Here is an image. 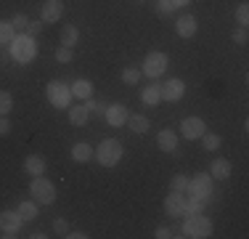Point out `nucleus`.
Returning <instances> with one entry per match:
<instances>
[{
  "mask_svg": "<svg viewBox=\"0 0 249 239\" xmlns=\"http://www.w3.org/2000/svg\"><path fill=\"white\" fill-rule=\"evenodd\" d=\"M93 152H96V159L104 167H114V165H120V159H122V143L117 141V139H104L98 143L96 149H93Z\"/></svg>",
  "mask_w": 249,
  "mask_h": 239,
  "instance_id": "1",
  "label": "nucleus"
},
{
  "mask_svg": "<svg viewBox=\"0 0 249 239\" xmlns=\"http://www.w3.org/2000/svg\"><path fill=\"white\" fill-rule=\"evenodd\" d=\"M11 56H14V61L19 64H29L35 56H37V43H35V38H29V35H16L14 43H11Z\"/></svg>",
  "mask_w": 249,
  "mask_h": 239,
  "instance_id": "2",
  "label": "nucleus"
},
{
  "mask_svg": "<svg viewBox=\"0 0 249 239\" xmlns=\"http://www.w3.org/2000/svg\"><path fill=\"white\" fill-rule=\"evenodd\" d=\"M29 194H32V199L37 202V205H53V202H56V186H53L45 176H32Z\"/></svg>",
  "mask_w": 249,
  "mask_h": 239,
  "instance_id": "3",
  "label": "nucleus"
},
{
  "mask_svg": "<svg viewBox=\"0 0 249 239\" xmlns=\"http://www.w3.org/2000/svg\"><path fill=\"white\" fill-rule=\"evenodd\" d=\"M212 234V220L201 213H191L183 223V237H191V239H204Z\"/></svg>",
  "mask_w": 249,
  "mask_h": 239,
  "instance_id": "4",
  "label": "nucleus"
},
{
  "mask_svg": "<svg viewBox=\"0 0 249 239\" xmlns=\"http://www.w3.org/2000/svg\"><path fill=\"white\" fill-rule=\"evenodd\" d=\"M167 64H170V59H167V53H164V51H149V53H146V59H143V72H141V75L162 77L164 72H167Z\"/></svg>",
  "mask_w": 249,
  "mask_h": 239,
  "instance_id": "5",
  "label": "nucleus"
},
{
  "mask_svg": "<svg viewBox=\"0 0 249 239\" xmlns=\"http://www.w3.org/2000/svg\"><path fill=\"white\" fill-rule=\"evenodd\" d=\"M45 96H48V101L56 109H67L69 101H72V91H69L61 80H51L48 88H45Z\"/></svg>",
  "mask_w": 249,
  "mask_h": 239,
  "instance_id": "6",
  "label": "nucleus"
},
{
  "mask_svg": "<svg viewBox=\"0 0 249 239\" xmlns=\"http://www.w3.org/2000/svg\"><path fill=\"white\" fill-rule=\"evenodd\" d=\"M188 191H191V197H199V199H212V176L210 173H196L194 178H188Z\"/></svg>",
  "mask_w": 249,
  "mask_h": 239,
  "instance_id": "7",
  "label": "nucleus"
},
{
  "mask_svg": "<svg viewBox=\"0 0 249 239\" xmlns=\"http://www.w3.org/2000/svg\"><path fill=\"white\" fill-rule=\"evenodd\" d=\"M21 223H24V220L16 215V210H0V237L3 239H14L19 234Z\"/></svg>",
  "mask_w": 249,
  "mask_h": 239,
  "instance_id": "8",
  "label": "nucleus"
},
{
  "mask_svg": "<svg viewBox=\"0 0 249 239\" xmlns=\"http://www.w3.org/2000/svg\"><path fill=\"white\" fill-rule=\"evenodd\" d=\"M159 93H162L164 101H180L186 96V82L178 80V77H170L164 85H159Z\"/></svg>",
  "mask_w": 249,
  "mask_h": 239,
  "instance_id": "9",
  "label": "nucleus"
},
{
  "mask_svg": "<svg viewBox=\"0 0 249 239\" xmlns=\"http://www.w3.org/2000/svg\"><path fill=\"white\" fill-rule=\"evenodd\" d=\"M204 130H207V125H204V120H201V117H186L180 122V133H183V139H188V141L201 139Z\"/></svg>",
  "mask_w": 249,
  "mask_h": 239,
  "instance_id": "10",
  "label": "nucleus"
},
{
  "mask_svg": "<svg viewBox=\"0 0 249 239\" xmlns=\"http://www.w3.org/2000/svg\"><path fill=\"white\" fill-rule=\"evenodd\" d=\"M64 16V0H45L43 8H40V19L45 24H56Z\"/></svg>",
  "mask_w": 249,
  "mask_h": 239,
  "instance_id": "11",
  "label": "nucleus"
},
{
  "mask_svg": "<svg viewBox=\"0 0 249 239\" xmlns=\"http://www.w3.org/2000/svg\"><path fill=\"white\" fill-rule=\"evenodd\" d=\"M164 213H167L170 218H180V215H186V197H183V191L167 194V199H164Z\"/></svg>",
  "mask_w": 249,
  "mask_h": 239,
  "instance_id": "12",
  "label": "nucleus"
},
{
  "mask_svg": "<svg viewBox=\"0 0 249 239\" xmlns=\"http://www.w3.org/2000/svg\"><path fill=\"white\" fill-rule=\"evenodd\" d=\"M104 117H106V122H109V125L122 128V125H127V106H124V104H109Z\"/></svg>",
  "mask_w": 249,
  "mask_h": 239,
  "instance_id": "13",
  "label": "nucleus"
},
{
  "mask_svg": "<svg viewBox=\"0 0 249 239\" xmlns=\"http://www.w3.org/2000/svg\"><path fill=\"white\" fill-rule=\"evenodd\" d=\"M231 173H233V165H231L225 157L215 159V162H212V167H210L212 181H228V178H231Z\"/></svg>",
  "mask_w": 249,
  "mask_h": 239,
  "instance_id": "14",
  "label": "nucleus"
},
{
  "mask_svg": "<svg viewBox=\"0 0 249 239\" xmlns=\"http://www.w3.org/2000/svg\"><path fill=\"white\" fill-rule=\"evenodd\" d=\"M196 29H199V24H196V19H194V16H180V19L175 21V32L180 35V38H194V35H196Z\"/></svg>",
  "mask_w": 249,
  "mask_h": 239,
  "instance_id": "15",
  "label": "nucleus"
},
{
  "mask_svg": "<svg viewBox=\"0 0 249 239\" xmlns=\"http://www.w3.org/2000/svg\"><path fill=\"white\" fill-rule=\"evenodd\" d=\"M45 167H48V162H45V157H40V154H29L24 159V170L29 176H45Z\"/></svg>",
  "mask_w": 249,
  "mask_h": 239,
  "instance_id": "16",
  "label": "nucleus"
},
{
  "mask_svg": "<svg viewBox=\"0 0 249 239\" xmlns=\"http://www.w3.org/2000/svg\"><path fill=\"white\" fill-rule=\"evenodd\" d=\"M157 146L162 149V152H175L178 149V136L173 130H159L157 133Z\"/></svg>",
  "mask_w": 249,
  "mask_h": 239,
  "instance_id": "17",
  "label": "nucleus"
},
{
  "mask_svg": "<svg viewBox=\"0 0 249 239\" xmlns=\"http://www.w3.org/2000/svg\"><path fill=\"white\" fill-rule=\"evenodd\" d=\"M90 120V112H88V106L85 104H80V106H69V122L77 125V128H82V125Z\"/></svg>",
  "mask_w": 249,
  "mask_h": 239,
  "instance_id": "18",
  "label": "nucleus"
},
{
  "mask_svg": "<svg viewBox=\"0 0 249 239\" xmlns=\"http://www.w3.org/2000/svg\"><path fill=\"white\" fill-rule=\"evenodd\" d=\"M127 128L133 130V133H138V136H143V133H149V117L146 115H133V117H127Z\"/></svg>",
  "mask_w": 249,
  "mask_h": 239,
  "instance_id": "19",
  "label": "nucleus"
},
{
  "mask_svg": "<svg viewBox=\"0 0 249 239\" xmlns=\"http://www.w3.org/2000/svg\"><path fill=\"white\" fill-rule=\"evenodd\" d=\"M61 45H67V48H74L77 45V40H80V29L74 27V24H64V29H61Z\"/></svg>",
  "mask_w": 249,
  "mask_h": 239,
  "instance_id": "20",
  "label": "nucleus"
},
{
  "mask_svg": "<svg viewBox=\"0 0 249 239\" xmlns=\"http://www.w3.org/2000/svg\"><path fill=\"white\" fill-rule=\"evenodd\" d=\"M37 202L29 199V202H19V207H16V215H19L21 220H35L37 218Z\"/></svg>",
  "mask_w": 249,
  "mask_h": 239,
  "instance_id": "21",
  "label": "nucleus"
},
{
  "mask_svg": "<svg viewBox=\"0 0 249 239\" xmlns=\"http://www.w3.org/2000/svg\"><path fill=\"white\" fill-rule=\"evenodd\" d=\"M69 91H72L74 99L85 101V99H90V96H93V82H90V80H77L74 85L69 88Z\"/></svg>",
  "mask_w": 249,
  "mask_h": 239,
  "instance_id": "22",
  "label": "nucleus"
},
{
  "mask_svg": "<svg viewBox=\"0 0 249 239\" xmlns=\"http://www.w3.org/2000/svg\"><path fill=\"white\" fill-rule=\"evenodd\" d=\"M90 157H93V146H90V143L80 141V143H74V146H72V159H74V162H88Z\"/></svg>",
  "mask_w": 249,
  "mask_h": 239,
  "instance_id": "23",
  "label": "nucleus"
},
{
  "mask_svg": "<svg viewBox=\"0 0 249 239\" xmlns=\"http://www.w3.org/2000/svg\"><path fill=\"white\" fill-rule=\"evenodd\" d=\"M141 101H143L146 106H157L159 101H162V93H159V85H146L143 91H141Z\"/></svg>",
  "mask_w": 249,
  "mask_h": 239,
  "instance_id": "24",
  "label": "nucleus"
},
{
  "mask_svg": "<svg viewBox=\"0 0 249 239\" xmlns=\"http://www.w3.org/2000/svg\"><path fill=\"white\" fill-rule=\"evenodd\" d=\"M16 38V29L11 27V21H0V45H11Z\"/></svg>",
  "mask_w": 249,
  "mask_h": 239,
  "instance_id": "25",
  "label": "nucleus"
},
{
  "mask_svg": "<svg viewBox=\"0 0 249 239\" xmlns=\"http://www.w3.org/2000/svg\"><path fill=\"white\" fill-rule=\"evenodd\" d=\"M201 143H204L207 152H217V149H220V143H223V139H220L217 133H207V130H204V136H201Z\"/></svg>",
  "mask_w": 249,
  "mask_h": 239,
  "instance_id": "26",
  "label": "nucleus"
},
{
  "mask_svg": "<svg viewBox=\"0 0 249 239\" xmlns=\"http://www.w3.org/2000/svg\"><path fill=\"white\" fill-rule=\"evenodd\" d=\"M14 109V96L8 91H0V115H8Z\"/></svg>",
  "mask_w": 249,
  "mask_h": 239,
  "instance_id": "27",
  "label": "nucleus"
},
{
  "mask_svg": "<svg viewBox=\"0 0 249 239\" xmlns=\"http://www.w3.org/2000/svg\"><path fill=\"white\" fill-rule=\"evenodd\" d=\"M207 205V199H199V197H191V199H186V213H201Z\"/></svg>",
  "mask_w": 249,
  "mask_h": 239,
  "instance_id": "28",
  "label": "nucleus"
},
{
  "mask_svg": "<svg viewBox=\"0 0 249 239\" xmlns=\"http://www.w3.org/2000/svg\"><path fill=\"white\" fill-rule=\"evenodd\" d=\"M72 59H74V51H72V48L61 45V48L56 51V61H58V64H69Z\"/></svg>",
  "mask_w": 249,
  "mask_h": 239,
  "instance_id": "29",
  "label": "nucleus"
},
{
  "mask_svg": "<svg viewBox=\"0 0 249 239\" xmlns=\"http://www.w3.org/2000/svg\"><path fill=\"white\" fill-rule=\"evenodd\" d=\"M233 16H236V21H239V27H247V24H249V5L241 3L239 8H236Z\"/></svg>",
  "mask_w": 249,
  "mask_h": 239,
  "instance_id": "30",
  "label": "nucleus"
},
{
  "mask_svg": "<svg viewBox=\"0 0 249 239\" xmlns=\"http://www.w3.org/2000/svg\"><path fill=\"white\" fill-rule=\"evenodd\" d=\"M27 24H29L27 14H14V16H11V27H14V29H19V32H24V29H27Z\"/></svg>",
  "mask_w": 249,
  "mask_h": 239,
  "instance_id": "31",
  "label": "nucleus"
},
{
  "mask_svg": "<svg viewBox=\"0 0 249 239\" xmlns=\"http://www.w3.org/2000/svg\"><path fill=\"white\" fill-rule=\"evenodd\" d=\"M141 80V69H124L122 72V82H127V85H135V82Z\"/></svg>",
  "mask_w": 249,
  "mask_h": 239,
  "instance_id": "32",
  "label": "nucleus"
},
{
  "mask_svg": "<svg viewBox=\"0 0 249 239\" xmlns=\"http://www.w3.org/2000/svg\"><path fill=\"white\" fill-rule=\"evenodd\" d=\"M173 11H175L173 0H157V14L159 16H170Z\"/></svg>",
  "mask_w": 249,
  "mask_h": 239,
  "instance_id": "33",
  "label": "nucleus"
},
{
  "mask_svg": "<svg viewBox=\"0 0 249 239\" xmlns=\"http://www.w3.org/2000/svg\"><path fill=\"white\" fill-rule=\"evenodd\" d=\"M173 191H188V178L186 176H175L173 178Z\"/></svg>",
  "mask_w": 249,
  "mask_h": 239,
  "instance_id": "34",
  "label": "nucleus"
},
{
  "mask_svg": "<svg viewBox=\"0 0 249 239\" xmlns=\"http://www.w3.org/2000/svg\"><path fill=\"white\" fill-rule=\"evenodd\" d=\"M247 40H249V32H247V27H239L233 32V43H239V45H247Z\"/></svg>",
  "mask_w": 249,
  "mask_h": 239,
  "instance_id": "35",
  "label": "nucleus"
},
{
  "mask_svg": "<svg viewBox=\"0 0 249 239\" xmlns=\"http://www.w3.org/2000/svg\"><path fill=\"white\" fill-rule=\"evenodd\" d=\"M53 231H56V234H61V237H67V231H69L67 220H64V218H56V220H53Z\"/></svg>",
  "mask_w": 249,
  "mask_h": 239,
  "instance_id": "36",
  "label": "nucleus"
},
{
  "mask_svg": "<svg viewBox=\"0 0 249 239\" xmlns=\"http://www.w3.org/2000/svg\"><path fill=\"white\" fill-rule=\"evenodd\" d=\"M11 133V120L8 115H0V136H8Z\"/></svg>",
  "mask_w": 249,
  "mask_h": 239,
  "instance_id": "37",
  "label": "nucleus"
},
{
  "mask_svg": "<svg viewBox=\"0 0 249 239\" xmlns=\"http://www.w3.org/2000/svg\"><path fill=\"white\" fill-rule=\"evenodd\" d=\"M40 27H43V24H40V21H29V24H27V29H24V32L29 35V38H35V35H37V32H40Z\"/></svg>",
  "mask_w": 249,
  "mask_h": 239,
  "instance_id": "38",
  "label": "nucleus"
},
{
  "mask_svg": "<svg viewBox=\"0 0 249 239\" xmlns=\"http://www.w3.org/2000/svg\"><path fill=\"white\" fill-rule=\"evenodd\" d=\"M154 237H157V239H170V237H173V231H170L167 226H159V229L154 231Z\"/></svg>",
  "mask_w": 249,
  "mask_h": 239,
  "instance_id": "39",
  "label": "nucleus"
},
{
  "mask_svg": "<svg viewBox=\"0 0 249 239\" xmlns=\"http://www.w3.org/2000/svg\"><path fill=\"white\" fill-rule=\"evenodd\" d=\"M69 239H88V234L85 231H72V234H67Z\"/></svg>",
  "mask_w": 249,
  "mask_h": 239,
  "instance_id": "40",
  "label": "nucleus"
},
{
  "mask_svg": "<svg viewBox=\"0 0 249 239\" xmlns=\"http://www.w3.org/2000/svg\"><path fill=\"white\" fill-rule=\"evenodd\" d=\"M188 3H191V0H173L175 8H183V5H188Z\"/></svg>",
  "mask_w": 249,
  "mask_h": 239,
  "instance_id": "41",
  "label": "nucleus"
}]
</instances>
